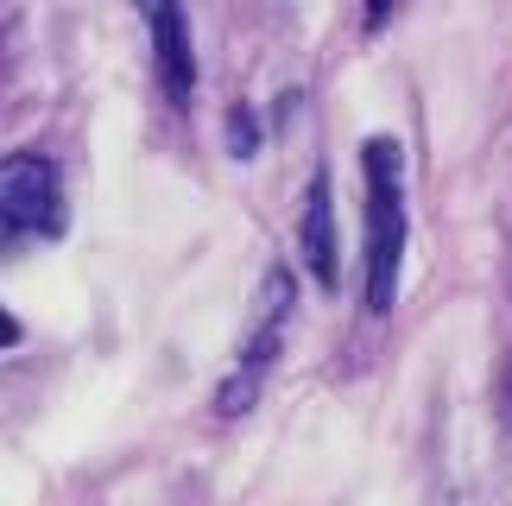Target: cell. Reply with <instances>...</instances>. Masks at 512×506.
Instances as JSON below:
<instances>
[{
	"label": "cell",
	"instance_id": "obj_1",
	"mask_svg": "<svg viewBox=\"0 0 512 506\" xmlns=\"http://www.w3.org/2000/svg\"><path fill=\"white\" fill-rule=\"evenodd\" d=\"M361 171H367V304L392 310L405 266V152L392 140H367Z\"/></svg>",
	"mask_w": 512,
	"mask_h": 506
},
{
	"label": "cell",
	"instance_id": "obj_2",
	"mask_svg": "<svg viewBox=\"0 0 512 506\" xmlns=\"http://www.w3.org/2000/svg\"><path fill=\"white\" fill-rule=\"evenodd\" d=\"M64 235V178L45 152L0 159V247H26Z\"/></svg>",
	"mask_w": 512,
	"mask_h": 506
},
{
	"label": "cell",
	"instance_id": "obj_3",
	"mask_svg": "<svg viewBox=\"0 0 512 506\" xmlns=\"http://www.w3.org/2000/svg\"><path fill=\"white\" fill-rule=\"evenodd\" d=\"M285 329H291V272H266L253 323H247V342H241V355H234V374L222 380V393H215V412L222 418H241L247 405L260 399L272 361H279V348H285Z\"/></svg>",
	"mask_w": 512,
	"mask_h": 506
},
{
	"label": "cell",
	"instance_id": "obj_4",
	"mask_svg": "<svg viewBox=\"0 0 512 506\" xmlns=\"http://www.w3.org/2000/svg\"><path fill=\"white\" fill-rule=\"evenodd\" d=\"M152 32V57H159V76L171 89V102H190L196 89V45H190V13L184 0H133Z\"/></svg>",
	"mask_w": 512,
	"mask_h": 506
},
{
	"label": "cell",
	"instance_id": "obj_5",
	"mask_svg": "<svg viewBox=\"0 0 512 506\" xmlns=\"http://www.w3.org/2000/svg\"><path fill=\"white\" fill-rule=\"evenodd\" d=\"M298 247H304V266L317 272V285H336L342 266H336V203H329V171L310 178V197H304V222H298Z\"/></svg>",
	"mask_w": 512,
	"mask_h": 506
},
{
	"label": "cell",
	"instance_id": "obj_6",
	"mask_svg": "<svg viewBox=\"0 0 512 506\" xmlns=\"http://www.w3.org/2000/svg\"><path fill=\"white\" fill-rule=\"evenodd\" d=\"M228 140H234V152H241V159H247L253 146H260V127L247 121V108H241V114H234V121H228Z\"/></svg>",
	"mask_w": 512,
	"mask_h": 506
},
{
	"label": "cell",
	"instance_id": "obj_7",
	"mask_svg": "<svg viewBox=\"0 0 512 506\" xmlns=\"http://www.w3.org/2000/svg\"><path fill=\"white\" fill-rule=\"evenodd\" d=\"M392 7H399V0H367V26H386Z\"/></svg>",
	"mask_w": 512,
	"mask_h": 506
},
{
	"label": "cell",
	"instance_id": "obj_8",
	"mask_svg": "<svg viewBox=\"0 0 512 506\" xmlns=\"http://www.w3.org/2000/svg\"><path fill=\"white\" fill-rule=\"evenodd\" d=\"M13 342H19V323L7 317V310H0V348H13Z\"/></svg>",
	"mask_w": 512,
	"mask_h": 506
}]
</instances>
